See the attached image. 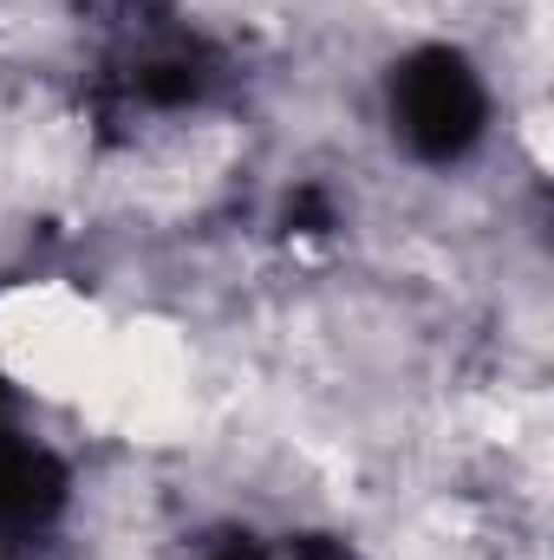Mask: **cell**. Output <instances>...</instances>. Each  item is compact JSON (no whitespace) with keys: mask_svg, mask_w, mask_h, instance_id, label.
<instances>
[{"mask_svg":"<svg viewBox=\"0 0 554 560\" xmlns=\"http://www.w3.org/2000/svg\"><path fill=\"white\" fill-rule=\"evenodd\" d=\"M392 118L417 156H463L483 138V85L457 52H417L392 79Z\"/></svg>","mask_w":554,"mask_h":560,"instance_id":"cell-1","label":"cell"}]
</instances>
